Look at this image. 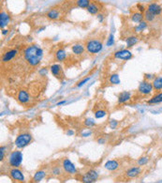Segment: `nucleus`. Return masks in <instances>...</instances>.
Here are the masks:
<instances>
[{
    "instance_id": "f257e3e1",
    "label": "nucleus",
    "mask_w": 162,
    "mask_h": 183,
    "mask_svg": "<svg viewBox=\"0 0 162 183\" xmlns=\"http://www.w3.org/2000/svg\"><path fill=\"white\" fill-rule=\"evenodd\" d=\"M23 57L32 67L38 66L43 57V50L38 45H30L23 51Z\"/></svg>"
},
{
    "instance_id": "f03ea898",
    "label": "nucleus",
    "mask_w": 162,
    "mask_h": 183,
    "mask_svg": "<svg viewBox=\"0 0 162 183\" xmlns=\"http://www.w3.org/2000/svg\"><path fill=\"white\" fill-rule=\"evenodd\" d=\"M85 48H86V51L88 52L89 54H97L102 50L103 45H102V42L100 40H88L86 42Z\"/></svg>"
},
{
    "instance_id": "7ed1b4c3",
    "label": "nucleus",
    "mask_w": 162,
    "mask_h": 183,
    "mask_svg": "<svg viewBox=\"0 0 162 183\" xmlns=\"http://www.w3.org/2000/svg\"><path fill=\"white\" fill-rule=\"evenodd\" d=\"M31 141H32V135L30 133H22L16 137L14 145L17 148H23L29 145Z\"/></svg>"
},
{
    "instance_id": "20e7f679",
    "label": "nucleus",
    "mask_w": 162,
    "mask_h": 183,
    "mask_svg": "<svg viewBox=\"0 0 162 183\" xmlns=\"http://www.w3.org/2000/svg\"><path fill=\"white\" fill-rule=\"evenodd\" d=\"M23 162V154L19 150L12 151L9 156V163L11 167H20Z\"/></svg>"
},
{
    "instance_id": "39448f33",
    "label": "nucleus",
    "mask_w": 162,
    "mask_h": 183,
    "mask_svg": "<svg viewBox=\"0 0 162 183\" xmlns=\"http://www.w3.org/2000/svg\"><path fill=\"white\" fill-rule=\"evenodd\" d=\"M153 90H154V87H153L152 83H150L147 80L141 82L139 85V87H138V91L143 96L150 95L153 92Z\"/></svg>"
},
{
    "instance_id": "423d86ee",
    "label": "nucleus",
    "mask_w": 162,
    "mask_h": 183,
    "mask_svg": "<svg viewBox=\"0 0 162 183\" xmlns=\"http://www.w3.org/2000/svg\"><path fill=\"white\" fill-rule=\"evenodd\" d=\"M62 167H63L64 171L67 174L75 175L77 173V169L75 167V165H74V164L67 158L63 159V161H62Z\"/></svg>"
},
{
    "instance_id": "0eeeda50",
    "label": "nucleus",
    "mask_w": 162,
    "mask_h": 183,
    "mask_svg": "<svg viewBox=\"0 0 162 183\" xmlns=\"http://www.w3.org/2000/svg\"><path fill=\"white\" fill-rule=\"evenodd\" d=\"M97 179H98V174L97 173V171L91 169L89 171H87L84 175H83L82 181L84 183H92V182H95Z\"/></svg>"
},
{
    "instance_id": "6e6552de",
    "label": "nucleus",
    "mask_w": 162,
    "mask_h": 183,
    "mask_svg": "<svg viewBox=\"0 0 162 183\" xmlns=\"http://www.w3.org/2000/svg\"><path fill=\"white\" fill-rule=\"evenodd\" d=\"M114 57L116 59H121V60L127 61V60L131 59L133 57V54L129 50H128V49H122V50L116 51L114 54Z\"/></svg>"
},
{
    "instance_id": "1a4fd4ad",
    "label": "nucleus",
    "mask_w": 162,
    "mask_h": 183,
    "mask_svg": "<svg viewBox=\"0 0 162 183\" xmlns=\"http://www.w3.org/2000/svg\"><path fill=\"white\" fill-rule=\"evenodd\" d=\"M10 175L11 176V179L16 181H20V182L24 181V176L22 171L19 169V167H13L12 169H10Z\"/></svg>"
},
{
    "instance_id": "9d476101",
    "label": "nucleus",
    "mask_w": 162,
    "mask_h": 183,
    "mask_svg": "<svg viewBox=\"0 0 162 183\" xmlns=\"http://www.w3.org/2000/svg\"><path fill=\"white\" fill-rule=\"evenodd\" d=\"M146 10L149 11V12H151V13H153L155 16H158V15L161 14V12H162V7L160 5L157 4V3H151V4H149L147 6Z\"/></svg>"
},
{
    "instance_id": "9b49d317",
    "label": "nucleus",
    "mask_w": 162,
    "mask_h": 183,
    "mask_svg": "<svg viewBox=\"0 0 162 183\" xmlns=\"http://www.w3.org/2000/svg\"><path fill=\"white\" fill-rule=\"evenodd\" d=\"M18 51L15 50V49H11V50H9L6 52L3 56H2V62L3 63H7V62H10V61H11L12 59H13L15 57H16V54H17Z\"/></svg>"
},
{
    "instance_id": "f8f14e48",
    "label": "nucleus",
    "mask_w": 162,
    "mask_h": 183,
    "mask_svg": "<svg viewBox=\"0 0 162 183\" xmlns=\"http://www.w3.org/2000/svg\"><path fill=\"white\" fill-rule=\"evenodd\" d=\"M141 169L140 168V166H134L127 170L126 176L128 179H134L136 176H138L141 174Z\"/></svg>"
},
{
    "instance_id": "ddd939ff",
    "label": "nucleus",
    "mask_w": 162,
    "mask_h": 183,
    "mask_svg": "<svg viewBox=\"0 0 162 183\" xmlns=\"http://www.w3.org/2000/svg\"><path fill=\"white\" fill-rule=\"evenodd\" d=\"M51 72H52V74L54 76V77H56L57 79H60L62 77V74H63V71H62V68H61V66L58 65V64H54L51 66Z\"/></svg>"
},
{
    "instance_id": "4468645a",
    "label": "nucleus",
    "mask_w": 162,
    "mask_h": 183,
    "mask_svg": "<svg viewBox=\"0 0 162 183\" xmlns=\"http://www.w3.org/2000/svg\"><path fill=\"white\" fill-rule=\"evenodd\" d=\"M131 99V93L128 92V91H123L118 96V103L122 104V103H126Z\"/></svg>"
},
{
    "instance_id": "2eb2a0df",
    "label": "nucleus",
    "mask_w": 162,
    "mask_h": 183,
    "mask_svg": "<svg viewBox=\"0 0 162 183\" xmlns=\"http://www.w3.org/2000/svg\"><path fill=\"white\" fill-rule=\"evenodd\" d=\"M71 50L75 56H82V54L84 53L85 48L82 43H75V44L72 45Z\"/></svg>"
},
{
    "instance_id": "dca6fc26",
    "label": "nucleus",
    "mask_w": 162,
    "mask_h": 183,
    "mask_svg": "<svg viewBox=\"0 0 162 183\" xmlns=\"http://www.w3.org/2000/svg\"><path fill=\"white\" fill-rule=\"evenodd\" d=\"M152 85L155 91H161L162 90V76L158 75L157 77L154 78V80L152 81Z\"/></svg>"
},
{
    "instance_id": "f3484780",
    "label": "nucleus",
    "mask_w": 162,
    "mask_h": 183,
    "mask_svg": "<svg viewBox=\"0 0 162 183\" xmlns=\"http://www.w3.org/2000/svg\"><path fill=\"white\" fill-rule=\"evenodd\" d=\"M104 167L109 171H114L119 168V162L115 160H111L105 162Z\"/></svg>"
},
{
    "instance_id": "a211bd4d",
    "label": "nucleus",
    "mask_w": 162,
    "mask_h": 183,
    "mask_svg": "<svg viewBox=\"0 0 162 183\" xmlns=\"http://www.w3.org/2000/svg\"><path fill=\"white\" fill-rule=\"evenodd\" d=\"M148 104H158V103H162V91H158V92L154 95L150 100L147 101Z\"/></svg>"
},
{
    "instance_id": "6ab92c4d",
    "label": "nucleus",
    "mask_w": 162,
    "mask_h": 183,
    "mask_svg": "<svg viewBox=\"0 0 162 183\" xmlns=\"http://www.w3.org/2000/svg\"><path fill=\"white\" fill-rule=\"evenodd\" d=\"M9 23H10V16L5 11H2L1 14H0V26H1L2 29H4L9 24Z\"/></svg>"
},
{
    "instance_id": "aec40b11",
    "label": "nucleus",
    "mask_w": 162,
    "mask_h": 183,
    "mask_svg": "<svg viewBox=\"0 0 162 183\" xmlns=\"http://www.w3.org/2000/svg\"><path fill=\"white\" fill-rule=\"evenodd\" d=\"M29 100H30V98H29V94L27 93V91L21 90L19 94H18V101L21 103H26L29 101Z\"/></svg>"
},
{
    "instance_id": "412c9836",
    "label": "nucleus",
    "mask_w": 162,
    "mask_h": 183,
    "mask_svg": "<svg viewBox=\"0 0 162 183\" xmlns=\"http://www.w3.org/2000/svg\"><path fill=\"white\" fill-rule=\"evenodd\" d=\"M46 176V173L44 170H39L35 173L33 176V181L34 182H40L42 179H44Z\"/></svg>"
},
{
    "instance_id": "4be33fe9",
    "label": "nucleus",
    "mask_w": 162,
    "mask_h": 183,
    "mask_svg": "<svg viewBox=\"0 0 162 183\" xmlns=\"http://www.w3.org/2000/svg\"><path fill=\"white\" fill-rule=\"evenodd\" d=\"M67 57V53L66 51L64 50V49H58V50L55 52V58H56L57 61H59V62H62V61H64Z\"/></svg>"
},
{
    "instance_id": "5701e85b",
    "label": "nucleus",
    "mask_w": 162,
    "mask_h": 183,
    "mask_svg": "<svg viewBox=\"0 0 162 183\" xmlns=\"http://www.w3.org/2000/svg\"><path fill=\"white\" fill-rule=\"evenodd\" d=\"M143 19H144V16H143L142 12H140V11L134 12V13L131 15V21L136 23V24L141 23V21H143Z\"/></svg>"
},
{
    "instance_id": "b1692460",
    "label": "nucleus",
    "mask_w": 162,
    "mask_h": 183,
    "mask_svg": "<svg viewBox=\"0 0 162 183\" xmlns=\"http://www.w3.org/2000/svg\"><path fill=\"white\" fill-rule=\"evenodd\" d=\"M138 42H139V39L137 38L136 36H129L126 39V43H127V46L128 48L134 46L135 44L138 43Z\"/></svg>"
},
{
    "instance_id": "393cba45",
    "label": "nucleus",
    "mask_w": 162,
    "mask_h": 183,
    "mask_svg": "<svg viewBox=\"0 0 162 183\" xmlns=\"http://www.w3.org/2000/svg\"><path fill=\"white\" fill-rule=\"evenodd\" d=\"M87 10H88V12L90 14L96 15V14H97L99 8L96 3H90V5L88 6V8H87Z\"/></svg>"
},
{
    "instance_id": "a878e982",
    "label": "nucleus",
    "mask_w": 162,
    "mask_h": 183,
    "mask_svg": "<svg viewBox=\"0 0 162 183\" xmlns=\"http://www.w3.org/2000/svg\"><path fill=\"white\" fill-rule=\"evenodd\" d=\"M59 16H60L59 11L56 10H52L47 13V17L51 20H56L59 18Z\"/></svg>"
},
{
    "instance_id": "bb28decb",
    "label": "nucleus",
    "mask_w": 162,
    "mask_h": 183,
    "mask_svg": "<svg viewBox=\"0 0 162 183\" xmlns=\"http://www.w3.org/2000/svg\"><path fill=\"white\" fill-rule=\"evenodd\" d=\"M147 28V23L146 21H141V23H139V24L137 26H135L134 30L136 33H139V32H141L143 30H145Z\"/></svg>"
},
{
    "instance_id": "cd10ccee",
    "label": "nucleus",
    "mask_w": 162,
    "mask_h": 183,
    "mask_svg": "<svg viewBox=\"0 0 162 183\" xmlns=\"http://www.w3.org/2000/svg\"><path fill=\"white\" fill-rule=\"evenodd\" d=\"M90 5V0H77V6L82 9H87Z\"/></svg>"
},
{
    "instance_id": "c85d7f7f",
    "label": "nucleus",
    "mask_w": 162,
    "mask_h": 183,
    "mask_svg": "<svg viewBox=\"0 0 162 183\" xmlns=\"http://www.w3.org/2000/svg\"><path fill=\"white\" fill-rule=\"evenodd\" d=\"M143 16H144V19L146 22L148 23H151V22H154V20L155 19V15H154L153 13H151V12H149L147 10H145L144 14H143Z\"/></svg>"
},
{
    "instance_id": "c756f323",
    "label": "nucleus",
    "mask_w": 162,
    "mask_h": 183,
    "mask_svg": "<svg viewBox=\"0 0 162 183\" xmlns=\"http://www.w3.org/2000/svg\"><path fill=\"white\" fill-rule=\"evenodd\" d=\"M110 83L113 84V85H118L120 83V78H119V75L117 74V73H114V74H111L110 76Z\"/></svg>"
},
{
    "instance_id": "7c9ffc66",
    "label": "nucleus",
    "mask_w": 162,
    "mask_h": 183,
    "mask_svg": "<svg viewBox=\"0 0 162 183\" xmlns=\"http://www.w3.org/2000/svg\"><path fill=\"white\" fill-rule=\"evenodd\" d=\"M149 162V157L148 156H142L141 157L138 161H137V164H138L139 166H143L145 165L146 163H148Z\"/></svg>"
},
{
    "instance_id": "2f4dec72",
    "label": "nucleus",
    "mask_w": 162,
    "mask_h": 183,
    "mask_svg": "<svg viewBox=\"0 0 162 183\" xmlns=\"http://www.w3.org/2000/svg\"><path fill=\"white\" fill-rule=\"evenodd\" d=\"M63 168V167H62ZM62 168L60 167V166H54L53 168H52V174L54 175V176H61L62 174H63V171H62Z\"/></svg>"
},
{
    "instance_id": "473e14b6",
    "label": "nucleus",
    "mask_w": 162,
    "mask_h": 183,
    "mask_svg": "<svg viewBox=\"0 0 162 183\" xmlns=\"http://www.w3.org/2000/svg\"><path fill=\"white\" fill-rule=\"evenodd\" d=\"M105 115H106V112L104 111V110H97V111L95 112V118L97 119L104 118Z\"/></svg>"
},
{
    "instance_id": "72a5a7b5",
    "label": "nucleus",
    "mask_w": 162,
    "mask_h": 183,
    "mask_svg": "<svg viewBox=\"0 0 162 183\" xmlns=\"http://www.w3.org/2000/svg\"><path fill=\"white\" fill-rule=\"evenodd\" d=\"M114 43V35L111 34L109 36V39H108V41H107V46H113Z\"/></svg>"
},
{
    "instance_id": "f704fd0d",
    "label": "nucleus",
    "mask_w": 162,
    "mask_h": 183,
    "mask_svg": "<svg viewBox=\"0 0 162 183\" xmlns=\"http://www.w3.org/2000/svg\"><path fill=\"white\" fill-rule=\"evenodd\" d=\"M84 124H85L87 127H92V126L95 125V121L93 120V119H91V118H87V119H85V121H84Z\"/></svg>"
},
{
    "instance_id": "c9c22d12",
    "label": "nucleus",
    "mask_w": 162,
    "mask_h": 183,
    "mask_svg": "<svg viewBox=\"0 0 162 183\" xmlns=\"http://www.w3.org/2000/svg\"><path fill=\"white\" fill-rule=\"evenodd\" d=\"M5 152H6V148L5 146H1V148H0V161L1 162H3V160H4Z\"/></svg>"
},
{
    "instance_id": "e433bc0d",
    "label": "nucleus",
    "mask_w": 162,
    "mask_h": 183,
    "mask_svg": "<svg viewBox=\"0 0 162 183\" xmlns=\"http://www.w3.org/2000/svg\"><path fill=\"white\" fill-rule=\"evenodd\" d=\"M89 80H90V77L84 78V80H82V81H81L80 83H78V84H77V87H82L83 85H85V84H86L87 82H88Z\"/></svg>"
},
{
    "instance_id": "4c0bfd02",
    "label": "nucleus",
    "mask_w": 162,
    "mask_h": 183,
    "mask_svg": "<svg viewBox=\"0 0 162 183\" xmlns=\"http://www.w3.org/2000/svg\"><path fill=\"white\" fill-rule=\"evenodd\" d=\"M154 78H155V75L151 74V73H147V74H144V80L150 81V80H154Z\"/></svg>"
},
{
    "instance_id": "58836bf2",
    "label": "nucleus",
    "mask_w": 162,
    "mask_h": 183,
    "mask_svg": "<svg viewBox=\"0 0 162 183\" xmlns=\"http://www.w3.org/2000/svg\"><path fill=\"white\" fill-rule=\"evenodd\" d=\"M136 7H137V9H138V10L140 12H145V10H146L145 7L143 5H141V4H137Z\"/></svg>"
},
{
    "instance_id": "ea45409f",
    "label": "nucleus",
    "mask_w": 162,
    "mask_h": 183,
    "mask_svg": "<svg viewBox=\"0 0 162 183\" xmlns=\"http://www.w3.org/2000/svg\"><path fill=\"white\" fill-rule=\"evenodd\" d=\"M110 125H111V129H114V128L116 127V125H117V122L114 121V120H111V123H110Z\"/></svg>"
},
{
    "instance_id": "a19ab883",
    "label": "nucleus",
    "mask_w": 162,
    "mask_h": 183,
    "mask_svg": "<svg viewBox=\"0 0 162 183\" xmlns=\"http://www.w3.org/2000/svg\"><path fill=\"white\" fill-rule=\"evenodd\" d=\"M97 18H98V21L99 22H103V19H104V16H103V14H101V13H99L98 15H97Z\"/></svg>"
},
{
    "instance_id": "79ce46f5",
    "label": "nucleus",
    "mask_w": 162,
    "mask_h": 183,
    "mask_svg": "<svg viewBox=\"0 0 162 183\" xmlns=\"http://www.w3.org/2000/svg\"><path fill=\"white\" fill-rule=\"evenodd\" d=\"M40 73L41 75H46V73H47V69H42V70H40Z\"/></svg>"
},
{
    "instance_id": "37998d69",
    "label": "nucleus",
    "mask_w": 162,
    "mask_h": 183,
    "mask_svg": "<svg viewBox=\"0 0 162 183\" xmlns=\"http://www.w3.org/2000/svg\"><path fill=\"white\" fill-rule=\"evenodd\" d=\"M97 142H98L99 144H104V142H105V139L100 138V139H98V140H97Z\"/></svg>"
},
{
    "instance_id": "c03bdc74",
    "label": "nucleus",
    "mask_w": 162,
    "mask_h": 183,
    "mask_svg": "<svg viewBox=\"0 0 162 183\" xmlns=\"http://www.w3.org/2000/svg\"><path fill=\"white\" fill-rule=\"evenodd\" d=\"M65 103H66V101H62L57 103V105H62V104H65Z\"/></svg>"
},
{
    "instance_id": "a18cd8bd",
    "label": "nucleus",
    "mask_w": 162,
    "mask_h": 183,
    "mask_svg": "<svg viewBox=\"0 0 162 183\" xmlns=\"http://www.w3.org/2000/svg\"><path fill=\"white\" fill-rule=\"evenodd\" d=\"M2 34H3V35H7V34H8V30H7V29L2 30Z\"/></svg>"
},
{
    "instance_id": "49530a36",
    "label": "nucleus",
    "mask_w": 162,
    "mask_h": 183,
    "mask_svg": "<svg viewBox=\"0 0 162 183\" xmlns=\"http://www.w3.org/2000/svg\"><path fill=\"white\" fill-rule=\"evenodd\" d=\"M67 134H68V135H70V134L72 135V134H73V132H72V131H68V132H67Z\"/></svg>"
}]
</instances>
